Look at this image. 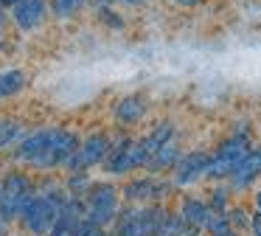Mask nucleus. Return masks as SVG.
Segmentation results:
<instances>
[{"instance_id": "obj_1", "label": "nucleus", "mask_w": 261, "mask_h": 236, "mask_svg": "<svg viewBox=\"0 0 261 236\" xmlns=\"http://www.w3.org/2000/svg\"><path fill=\"white\" fill-rule=\"evenodd\" d=\"M79 144H82V138L73 129L45 127V129H37V132L17 140L14 160L25 163V166H34V169H42V172H51V169H62L70 160V155L79 149Z\"/></svg>"}, {"instance_id": "obj_2", "label": "nucleus", "mask_w": 261, "mask_h": 236, "mask_svg": "<svg viewBox=\"0 0 261 236\" xmlns=\"http://www.w3.org/2000/svg\"><path fill=\"white\" fill-rule=\"evenodd\" d=\"M82 200H85V219L87 222L110 228L115 214H118V208H121V191L110 183H93Z\"/></svg>"}, {"instance_id": "obj_3", "label": "nucleus", "mask_w": 261, "mask_h": 236, "mask_svg": "<svg viewBox=\"0 0 261 236\" xmlns=\"http://www.w3.org/2000/svg\"><path fill=\"white\" fill-rule=\"evenodd\" d=\"M104 172L107 174H129L135 169L146 166V152L141 146V138H110V149L104 157Z\"/></svg>"}, {"instance_id": "obj_4", "label": "nucleus", "mask_w": 261, "mask_h": 236, "mask_svg": "<svg viewBox=\"0 0 261 236\" xmlns=\"http://www.w3.org/2000/svg\"><path fill=\"white\" fill-rule=\"evenodd\" d=\"M34 180L23 172H9L0 180V217L6 222H14L23 211V205L34 197Z\"/></svg>"}, {"instance_id": "obj_5", "label": "nucleus", "mask_w": 261, "mask_h": 236, "mask_svg": "<svg viewBox=\"0 0 261 236\" xmlns=\"http://www.w3.org/2000/svg\"><path fill=\"white\" fill-rule=\"evenodd\" d=\"M250 138L247 132H233L227 140H222L219 149L211 155V163H208V177L214 180H227L230 177V172L239 166V160H242L244 155L250 152Z\"/></svg>"}, {"instance_id": "obj_6", "label": "nucleus", "mask_w": 261, "mask_h": 236, "mask_svg": "<svg viewBox=\"0 0 261 236\" xmlns=\"http://www.w3.org/2000/svg\"><path fill=\"white\" fill-rule=\"evenodd\" d=\"M57 217H59L57 202H54L51 197H45L42 191H34V197L23 205V211H20L17 219L23 222V228L29 230L31 236H48V230L54 228Z\"/></svg>"}, {"instance_id": "obj_7", "label": "nucleus", "mask_w": 261, "mask_h": 236, "mask_svg": "<svg viewBox=\"0 0 261 236\" xmlns=\"http://www.w3.org/2000/svg\"><path fill=\"white\" fill-rule=\"evenodd\" d=\"M107 149H110V135H104V132L87 135L79 144V149L70 155V160L65 163V169L68 172H87L93 166H101L104 157H107Z\"/></svg>"}, {"instance_id": "obj_8", "label": "nucleus", "mask_w": 261, "mask_h": 236, "mask_svg": "<svg viewBox=\"0 0 261 236\" xmlns=\"http://www.w3.org/2000/svg\"><path fill=\"white\" fill-rule=\"evenodd\" d=\"M174 188V183H163V180L154 174V177H138V180H129L121 191L126 202L132 205H146V202H158L163 197H169V191Z\"/></svg>"}, {"instance_id": "obj_9", "label": "nucleus", "mask_w": 261, "mask_h": 236, "mask_svg": "<svg viewBox=\"0 0 261 236\" xmlns=\"http://www.w3.org/2000/svg\"><path fill=\"white\" fill-rule=\"evenodd\" d=\"M48 0H17V3L9 9V20L17 31L23 34H31L37 28L45 26L48 20Z\"/></svg>"}, {"instance_id": "obj_10", "label": "nucleus", "mask_w": 261, "mask_h": 236, "mask_svg": "<svg viewBox=\"0 0 261 236\" xmlns=\"http://www.w3.org/2000/svg\"><path fill=\"white\" fill-rule=\"evenodd\" d=\"M208 163L211 155L208 152H188V155H180V160L174 163V185H194L202 177H208Z\"/></svg>"}, {"instance_id": "obj_11", "label": "nucleus", "mask_w": 261, "mask_h": 236, "mask_svg": "<svg viewBox=\"0 0 261 236\" xmlns=\"http://www.w3.org/2000/svg\"><path fill=\"white\" fill-rule=\"evenodd\" d=\"M261 177V146H250V152L239 160V166L230 172V188H250Z\"/></svg>"}, {"instance_id": "obj_12", "label": "nucleus", "mask_w": 261, "mask_h": 236, "mask_svg": "<svg viewBox=\"0 0 261 236\" xmlns=\"http://www.w3.org/2000/svg\"><path fill=\"white\" fill-rule=\"evenodd\" d=\"M146 112H149L146 96L129 93V96H124V99H118V104H115L113 115H115V121H118L121 127H135V124L143 121V115H146Z\"/></svg>"}, {"instance_id": "obj_13", "label": "nucleus", "mask_w": 261, "mask_h": 236, "mask_svg": "<svg viewBox=\"0 0 261 236\" xmlns=\"http://www.w3.org/2000/svg\"><path fill=\"white\" fill-rule=\"evenodd\" d=\"M113 236H141V205L126 202L113 219Z\"/></svg>"}, {"instance_id": "obj_14", "label": "nucleus", "mask_w": 261, "mask_h": 236, "mask_svg": "<svg viewBox=\"0 0 261 236\" xmlns=\"http://www.w3.org/2000/svg\"><path fill=\"white\" fill-rule=\"evenodd\" d=\"M180 217L186 225H191L197 230H205V222L211 217V205L205 200H199V197H186L180 205Z\"/></svg>"}, {"instance_id": "obj_15", "label": "nucleus", "mask_w": 261, "mask_h": 236, "mask_svg": "<svg viewBox=\"0 0 261 236\" xmlns=\"http://www.w3.org/2000/svg\"><path fill=\"white\" fill-rule=\"evenodd\" d=\"M25 87H29V73L23 67H6V70H0V101L14 99Z\"/></svg>"}, {"instance_id": "obj_16", "label": "nucleus", "mask_w": 261, "mask_h": 236, "mask_svg": "<svg viewBox=\"0 0 261 236\" xmlns=\"http://www.w3.org/2000/svg\"><path fill=\"white\" fill-rule=\"evenodd\" d=\"M180 155H182V152H180V146H177V140H174V138H171L169 144H163V146H160V149L154 152L152 157H149V160H146V166H143V169H149L152 174L169 172V169H174V163L180 160Z\"/></svg>"}, {"instance_id": "obj_17", "label": "nucleus", "mask_w": 261, "mask_h": 236, "mask_svg": "<svg viewBox=\"0 0 261 236\" xmlns=\"http://www.w3.org/2000/svg\"><path fill=\"white\" fill-rule=\"evenodd\" d=\"M171 138H174V124H171V121L158 124V127H154L149 135H143V138H141V146H143V152H146V160H149V157H152L163 144H169Z\"/></svg>"}, {"instance_id": "obj_18", "label": "nucleus", "mask_w": 261, "mask_h": 236, "mask_svg": "<svg viewBox=\"0 0 261 236\" xmlns=\"http://www.w3.org/2000/svg\"><path fill=\"white\" fill-rule=\"evenodd\" d=\"M87 0H48V14L59 22H70L85 11Z\"/></svg>"}, {"instance_id": "obj_19", "label": "nucleus", "mask_w": 261, "mask_h": 236, "mask_svg": "<svg viewBox=\"0 0 261 236\" xmlns=\"http://www.w3.org/2000/svg\"><path fill=\"white\" fill-rule=\"evenodd\" d=\"M62 183H65V188H68L70 197H85L87 188L93 185V180H90V174H87V172H68Z\"/></svg>"}, {"instance_id": "obj_20", "label": "nucleus", "mask_w": 261, "mask_h": 236, "mask_svg": "<svg viewBox=\"0 0 261 236\" xmlns=\"http://www.w3.org/2000/svg\"><path fill=\"white\" fill-rule=\"evenodd\" d=\"M23 138V124L20 121H0V149L17 144Z\"/></svg>"}, {"instance_id": "obj_21", "label": "nucleus", "mask_w": 261, "mask_h": 236, "mask_svg": "<svg viewBox=\"0 0 261 236\" xmlns=\"http://www.w3.org/2000/svg\"><path fill=\"white\" fill-rule=\"evenodd\" d=\"M96 17H98V20H101L107 28H113V31H121V28L126 26V20L113 9V6H96Z\"/></svg>"}, {"instance_id": "obj_22", "label": "nucleus", "mask_w": 261, "mask_h": 236, "mask_svg": "<svg viewBox=\"0 0 261 236\" xmlns=\"http://www.w3.org/2000/svg\"><path fill=\"white\" fill-rule=\"evenodd\" d=\"M225 214H227L230 228L236 230V233H239V230H250V219H253V214H250L247 208H242V205H239V208H227Z\"/></svg>"}, {"instance_id": "obj_23", "label": "nucleus", "mask_w": 261, "mask_h": 236, "mask_svg": "<svg viewBox=\"0 0 261 236\" xmlns=\"http://www.w3.org/2000/svg\"><path fill=\"white\" fill-rule=\"evenodd\" d=\"M205 230H208V233H227V230H233V228H230V219H227L225 211H211L208 222H205Z\"/></svg>"}, {"instance_id": "obj_24", "label": "nucleus", "mask_w": 261, "mask_h": 236, "mask_svg": "<svg viewBox=\"0 0 261 236\" xmlns=\"http://www.w3.org/2000/svg\"><path fill=\"white\" fill-rule=\"evenodd\" d=\"M227 202H230V188H227V185H216L208 197L211 211H227Z\"/></svg>"}, {"instance_id": "obj_25", "label": "nucleus", "mask_w": 261, "mask_h": 236, "mask_svg": "<svg viewBox=\"0 0 261 236\" xmlns=\"http://www.w3.org/2000/svg\"><path fill=\"white\" fill-rule=\"evenodd\" d=\"M82 236H110V228H101V225H93V222H82Z\"/></svg>"}, {"instance_id": "obj_26", "label": "nucleus", "mask_w": 261, "mask_h": 236, "mask_svg": "<svg viewBox=\"0 0 261 236\" xmlns=\"http://www.w3.org/2000/svg\"><path fill=\"white\" fill-rule=\"evenodd\" d=\"M87 3H93V9H96V6H113V3H121V6H143L146 0H87Z\"/></svg>"}, {"instance_id": "obj_27", "label": "nucleus", "mask_w": 261, "mask_h": 236, "mask_svg": "<svg viewBox=\"0 0 261 236\" xmlns=\"http://www.w3.org/2000/svg\"><path fill=\"white\" fill-rule=\"evenodd\" d=\"M9 9H3V6H0V37H6V31H9Z\"/></svg>"}, {"instance_id": "obj_28", "label": "nucleus", "mask_w": 261, "mask_h": 236, "mask_svg": "<svg viewBox=\"0 0 261 236\" xmlns=\"http://www.w3.org/2000/svg\"><path fill=\"white\" fill-rule=\"evenodd\" d=\"M250 230H253V236H261V211L253 214V219H250Z\"/></svg>"}, {"instance_id": "obj_29", "label": "nucleus", "mask_w": 261, "mask_h": 236, "mask_svg": "<svg viewBox=\"0 0 261 236\" xmlns=\"http://www.w3.org/2000/svg\"><path fill=\"white\" fill-rule=\"evenodd\" d=\"M0 236H9V222L0 217Z\"/></svg>"}, {"instance_id": "obj_30", "label": "nucleus", "mask_w": 261, "mask_h": 236, "mask_svg": "<svg viewBox=\"0 0 261 236\" xmlns=\"http://www.w3.org/2000/svg\"><path fill=\"white\" fill-rule=\"evenodd\" d=\"M255 211H261V188L255 191Z\"/></svg>"}, {"instance_id": "obj_31", "label": "nucleus", "mask_w": 261, "mask_h": 236, "mask_svg": "<svg viewBox=\"0 0 261 236\" xmlns=\"http://www.w3.org/2000/svg\"><path fill=\"white\" fill-rule=\"evenodd\" d=\"M219 236H239L236 230H227V233H219Z\"/></svg>"}, {"instance_id": "obj_32", "label": "nucleus", "mask_w": 261, "mask_h": 236, "mask_svg": "<svg viewBox=\"0 0 261 236\" xmlns=\"http://www.w3.org/2000/svg\"><path fill=\"white\" fill-rule=\"evenodd\" d=\"M208 236H219V233H208Z\"/></svg>"}, {"instance_id": "obj_33", "label": "nucleus", "mask_w": 261, "mask_h": 236, "mask_svg": "<svg viewBox=\"0 0 261 236\" xmlns=\"http://www.w3.org/2000/svg\"><path fill=\"white\" fill-rule=\"evenodd\" d=\"M29 236H31V233H29Z\"/></svg>"}]
</instances>
